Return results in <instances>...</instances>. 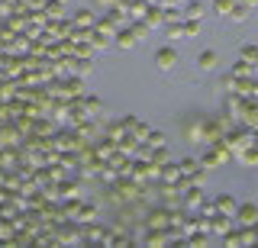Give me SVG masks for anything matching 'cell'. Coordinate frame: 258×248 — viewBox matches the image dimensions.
I'll return each mask as SVG.
<instances>
[{
	"label": "cell",
	"mask_w": 258,
	"mask_h": 248,
	"mask_svg": "<svg viewBox=\"0 0 258 248\" xmlns=\"http://www.w3.org/2000/svg\"><path fill=\"white\" fill-rule=\"evenodd\" d=\"M177 61H181V55H177V49H174L171 42L161 45V49H155V68L158 71H174Z\"/></svg>",
	"instance_id": "6da1fadb"
},
{
	"label": "cell",
	"mask_w": 258,
	"mask_h": 248,
	"mask_svg": "<svg viewBox=\"0 0 258 248\" xmlns=\"http://www.w3.org/2000/svg\"><path fill=\"white\" fill-rule=\"evenodd\" d=\"M232 219H236L239 226H255V219H258V203H252V200L239 203V206H236V216H232Z\"/></svg>",
	"instance_id": "7a4b0ae2"
},
{
	"label": "cell",
	"mask_w": 258,
	"mask_h": 248,
	"mask_svg": "<svg viewBox=\"0 0 258 248\" xmlns=\"http://www.w3.org/2000/svg\"><path fill=\"white\" fill-rule=\"evenodd\" d=\"M113 45H116V49H123V52H129V49H136V45H139V39H136V33L129 26H123V29H116V36H113Z\"/></svg>",
	"instance_id": "3957f363"
},
{
	"label": "cell",
	"mask_w": 258,
	"mask_h": 248,
	"mask_svg": "<svg viewBox=\"0 0 258 248\" xmlns=\"http://www.w3.org/2000/svg\"><path fill=\"white\" fill-rule=\"evenodd\" d=\"M107 20L113 23L116 29H123V26H129V10H123V4H116V7H107Z\"/></svg>",
	"instance_id": "277c9868"
},
{
	"label": "cell",
	"mask_w": 258,
	"mask_h": 248,
	"mask_svg": "<svg viewBox=\"0 0 258 248\" xmlns=\"http://www.w3.org/2000/svg\"><path fill=\"white\" fill-rule=\"evenodd\" d=\"M216 65H220V55H216L213 49H204V52L197 55V68L207 71V74H210V71H216Z\"/></svg>",
	"instance_id": "5b68a950"
},
{
	"label": "cell",
	"mask_w": 258,
	"mask_h": 248,
	"mask_svg": "<svg viewBox=\"0 0 258 248\" xmlns=\"http://www.w3.org/2000/svg\"><path fill=\"white\" fill-rule=\"evenodd\" d=\"M213 206H216V213H226V216H236V197L232 194H220V197H213Z\"/></svg>",
	"instance_id": "8992f818"
},
{
	"label": "cell",
	"mask_w": 258,
	"mask_h": 248,
	"mask_svg": "<svg viewBox=\"0 0 258 248\" xmlns=\"http://www.w3.org/2000/svg\"><path fill=\"white\" fill-rule=\"evenodd\" d=\"M142 20H145L149 29H165V13H161V7H149Z\"/></svg>",
	"instance_id": "52a82bcc"
},
{
	"label": "cell",
	"mask_w": 258,
	"mask_h": 248,
	"mask_svg": "<svg viewBox=\"0 0 258 248\" xmlns=\"http://www.w3.org/2000/svg\"><path fill=\"white\" fill-rule=\"evenodd\" d=\"M207 17V7L200 4V0H190V4H184V20H204Z\"/></svg>",
	"instance_id": "ba28073f"
},
{
	"label": "cell",
	"mask_w": 258,
	"mask_h": 248,
	"mask_svg": "<svg viewBox=\"0 0 258 248\" xmlns=\"http://www.w3.org/2000/svg\"><path fill=\"white\" fill-rule=\"evenodd\" d=\"M161 13H165V26H171V23H184V10H181V7H161Z\"/></svg>",
	"instance_id": "9c48e42d"
},
{
	"label": "cell",
	"mask_w": 258,
	"mask_h": 248,
	"mask_svg": "<svg viewBox=\"0 0 258 248\" xmlns=\"http://www.w3.org/2000/svg\"><path fill=\"white\" fill-rule=\"evenodd\" d=\"M165 36H168V42H181V39H184V23H171V26H165Z\"/></svg>",
	"instance_id": "30bf717a"
},
{
	"label": "cell",
	"mask_w": 258,
	"mask_h": 248,
	"mask_svg": "<svg viewBox=\"0 0 258 248\" xmlns=\"http://www.w3.org/2000/svg\"><path fill=\"white\" fill-rule=\"evenodd\" d=\"M149 226L168 229V216H165V210H152V213H149Z\"/></svg>",
	"instance_id": "8fae6325"
},
{
	"label": "cell",
	"mask_w": 258,
	"mask_h": 248,
	"mask_svg": "<svg viewBox=\"0 0 258 248\" xmlns=\"http://www.w3.org/2000/svg\"><path fill=\"white\" fill-rule=\"evenodd\" d=\"M126 10H133L136 20H142L145 10H149V4H145V0H126Z\"/></svg>",
	"instance_id": "7c38bea8"
},
{
	"label": "cell",
	"mask_w": 258,
	"mask_h": 248,
	"mask_svg": "<svg viewBox=\"0 0 258 248\" xmlns=\"http://www.w3.org/2000/svg\"><path fill=\"white\" fill-rule=\"evenodd\" d=\"M236 4H239V0H213V13H220V17H229Z\"/></svg>",
	"instance_id": "4fadbf2b"
},
{
	"label": "cell",
	"mask_w": 258,
	"mask_h": 248,
	"mask_svg": "<svg viewBox=\"0 0 258 248\" xmlns=\"http://www.w3.org/2000/svg\"><path fill=\"white\" fill-rule=\"evenodd\" d=\"M200 29H204V23H197V20H184V39H197V36H200Z\"/></svg>",
	"instance_id": "5bb4252c"
},
{
	"label": "cell",
	"mask_w": 258,
	"mask_h": 248,
	"mask_svg": "<svg viewBox=\"0 0 258 248\" xmlns=\"http://www.w3.org/2000/svg\"><path fill=\"white\" fill-rule=\"evenodd\" d=\"M142 242L145 245H168V235H165V229H155V232H149Z\"/></svg>",
	"instance_id": "9a60e30c"
},
{
	"label": "cell",
	"mask_w": 258,
	"mask_h": 248,
	"mask_svg": "<svg viewBox=\"0 0 258 248\" xmlns=\"http://www.w3.org/2000/svg\"><path fill=\"white\" fill-rule=\"evenodd\" d=\"M129 29L136 33V39H139V42H142V39H149V33H152V29L145 26V20H133V23H129Z\"/></svg>",
	"instance_id": "2e32d148"
},
{
	"label": "cell",
	"mask_w": 258,
	"mask_h": 248,
	"mask_svg": "<svg viewBox=\"0 0 258 248\" xmlns=\"http://www.w3.org/2000/svg\"><path fill=\"white\" fill-rule=\"evenodd\" d=\"M184 200H187V206H200V203H204V194H200L197 184H194V187H187V197H184Z\"/></svg>",
	"instance_id": "e0dca14e"
},
{
	"label": "cell",
	"mask_w": 258,
	"mask_h": 248,
	"mask_svg": "<svg viewBox=\"0 0 258 248\" xmlns=\"http://www.w3.org/2000/svg\"><path fill=\"white\" fill-rule=\"evenodd\" d=\"M152 164H168V145L152 148Z\"/></svg>",
	"instance_id": "ac0fdd59"
},
{
	"label": "cell",
	"mask_w": 258,
	"mask_h": 248,
	"mask_svg": "<svg viewBox=\"0 0 258 248\" xmlns=\"http://www.w3.org/2000/svg\"><path fill=\"white\" fill-rule=\"evenodd\" d=\"M113 29H116V26H113V23H110L107 17H103V20H97V23H94V33H100V36H110V33H113Z\"/></svg>",
	"instance_id": "d6986e66"
},
{
	"label": "cell",
	"mask_w": 258,
	"mask_h": 248,
	"mask_svg": "<svg viewBox=\"0 0 258 248\" xmlns=\"http://www.w3.org/2000/svg\"><path fill=\"white\" fill-rule=\"evenodd\" d=\"M75 23H81V26H94L97 20H94L91 10H78V13H75Z\"/></svg>",
	"instance_id": "ffe728a7"
},
{
	"label": "cell",
	"mask_w": 258,
	"mask_h": 248,
	"mask_svg": "<svg viewBox=\"0 0 258 248\" xmlns=\"http://www.w3.org/2000/svg\"><path fill=\"white\" fill-rule=\"evenodd\" d=\"M242 61H258V45H242Z\"/></svg>",
	"instance_id": "44dd1931"
},
{
	"label": "cell",
	"mask_w": 258,
	"mask_h": 248,
	"mask_svg": "<svg viewBox=\"0 0 258 248\" xmlns=\"http://www.w3.org/2000/svg\"><path fill=\"white\" fill-rule=\"evenodd\" d=\"M232 74H236V77H245V74H252V65H248V61H236V65H232Z\"/></svg>",
	"instance_id": "7402d4cb"
},
{
	"label": "cell",
	"mask_w": 258,
	"mask_h": 248,
	"mask_svg": "<svg viewBox=\"0 0 258 248\" xmlns=\"http://www.w3.org/2000/svg\"><path fill=\"white\" fill-rule=\"evenodd\" d=\"M245 126H258V110L252 107V100L245 103Z\"/></svg>",
	"instance_id": "603a6c76"
},
{
	"label": "cell",
	"mask_w": 258,
	"mask_h": 248,
	"mask_svg": "<svg viewBox=\"0 0 258 248\" xmlns=\"http://www.w3.org/2000/svg\"><path fill=\"white\" fill-rule=\"evenodd\" d=\"M161 178H165V181H174V184H177V178H181V168H177V164H168L165 171H161Z\"/></svg>",
	"instance_id": "cb8c5ba5"
},
{
	"label": "cell",
	"mask_w": 258,
	"mask_h": 248,
	"mask_svg": "<svg viewBox=\"0 0 258 248\" xmlns=\"http://www.w3.org/2000/svg\"><path fill=\"white\" fill-rule=\"evenodd\" d=\"M229 17L236 20V23H242V20L248 17V7H245V4H236V7H232V13H229Z\"/></svg>",
	"instance_id": "d4e9b609"
},
{
	"label": "cell",
	"mask_w": 258,
	"mask_h": 248,
	"mask_svg": "<svg viewBox=\"0 0 258 248\" xmlns=\"http://www.w3.org/2000/svg\"><path fill=\"white\" fill-rule=\"evenodd\" d=\"M91 68H94L91 55H81V61H78V74H91Z\"/></svg>",
	"instance_id": "484cf974"
},
{
	"label": "cell",
	"mask_w": 258,
	"mask_h": 248,
	"mask_svg": "<svg viewBox=\"0 0 258 248\" xmlns=\"http://www.w3.org/2000/svg\"><path fill=\"white\" fill-rule=\"evenodd\" d=\"M197 168H200L197 158H184V161H181V174H194Z\"/></svg>",
	"instance_id": "4316f807"
},
{
	"label": "cell",
	"mask_w": 258,
	"mask_h": 248,
	"mask_svg": "<svg viewBox=\"0 0 258 248\" xmlns=\"http://www.w3.org/2000/svg\"><path fill=\"white\" fill-rule=\"evenodd\" d=\"M133 135H136V139H149V126H145V123H139V119H136V126H133Z\"/></svg>",
	"instance_id": "83f0119b"
},
{
	"label": "cell",
	"mask_w": 258,
	"mask_h": 248,
	"mask_svg": "<svg viewBox=\"0 0 258 248\" xmlns=\"http://www.w3.org/2000/svg\"><path fill=\"white\" fill-rule=\"evenodd\" d=\"M210 242V232H200V235H187V245H207Z\"/></svg>",
	"instance_id": "f1b7e54d"
},
{
	"label": "cell",
	"mask_w": 258,
	"mask_h": 248,
	"mask_svg": "<svg viewBox=\"0 0 258 248\" xmlns=\"http://www.w3.org/2000/svg\"><path fill=\"white\" fill-rule=\"evenodd\" d=\"M158 145H165V132H152L149 135V148H158Z\"/></svg>",
	"instance_id": "f546056e"
},
{
	"label": "cell",
	"mask_w": 258,
	"mask_h": 248,
	"mask_svg": "<svg viewBox=\"0 0 258 248\" xmlns=\"http://www.w3.org/2000/svg\"><path fill=\"white\" fill-rule=\"evenodd\" d=\"M94 216H97V210H94V206H84V210H81V219H94Z\"/></svg>",
	"instance_id": "4dcf8cb0"
},
{
	"label": "cell",
	"mask_w": 258,
	"mask_h": 248,
	"mask_svg": "<svg viewBox=\"0 0 258 248\" xmlns=\"http://www.w3.org/2000/svg\"><path fill=\"white\" fill-rule=\"evenodd\" d=\"M87 110H91V113H97V110H100V100L91 97V100H87Z\"/></svg>",
	"instance_id": "1f68e13d"
},
{
	"label": "cell",
	"mask_w": 258,
	"mask_h": 248,
	"mask_svg": "<svg viewBox=\"0 0 258 248\" xmlns=\"http://www.w3.org/2000/svg\"><path fill=\"white\" fill-rule=\"evenodd\" d=\"M97 4H103V7H116V4H126V0H97Z\"/></svg>",
	"instance_id": "d6a6232c"
},
{
	"label": "cell",
	"mask_w": 258,
	"mask_h": 248,
	"mask_svg": "<svg viewBox=\"0 0 258 248\" xmlns=\"http://www.w3.org/2000/svg\"><path fill=\"white\" fill-rule=\"evenodd\" d=\"M239 4H245L248 10H252V7H258V0H239Z\"/></svg>",
	"instance_id": "836d02e7"
},
{
	"label": "cell",
	"mask_w": 258,
	"mask_h": 248,
	"mask_svg": "<svg viewBox=\"0 0 258 248\" xmlns=\"http://www.w3.org/2000/svg\"><path fill=\"white\" fill-rule=\"evenodd\" d=\"M174 4H177V7H184V4H190V0H174Z\"/></svg>",
	"instance_id": "e575fe53"
},
{
	"label": "cell",
	"mask_w": 258,
	"mask_h": 248,
	"mask_svg": "<svg viewBox=\"0 0 258 248\" xmlns=\"http://www.w3.org/2000/svg\"><path fill=\"white\" fill-rule=\"evenodd\" d=\"M255 232H258V219H255Z\"/></svg>",
	"instance_id": "d590c367"
},
{
	"label": "cell",
	"mask_w": 258,
	"mask_h": 248,
	"mask_svg": "<svg viewBox=\"0 0 258 248\" xmlns=\"http://www.w3.org/2000/svg\"><path fill=\"white\" fill-rule=\"evenodd\" d=\"M58 4H68V0H58Z\"/></svg>",
	"instance_id": "8d00e7d4"
}]
</instances>
